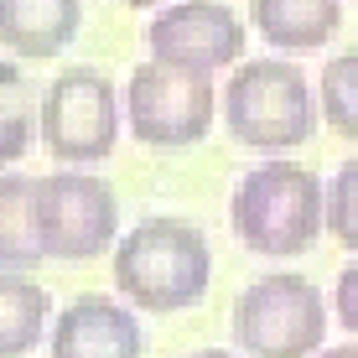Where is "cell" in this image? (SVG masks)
<instances>
[{"mask_svg":"<svg viewBox=\"0 0 358 358\" xmlns=\"http://www.w3.org/2000/svg\"><path fill=\"white\" fill-rule=\"evenodd\" d=\"M250 21L280 52H317L343 27V0H255Z\"/></svg>","mask_w":358,"mask_h":358,"instance_id":"cell-11","label":"cell"},{"mask_svg":"<svg viewBox=\"0 0 358 358\" xmlns=\"http://www.w3.org/2000/svg\"><path fill=\"white\" fill-rule=\"evenodd\" d=\"M224 120L229 135L250 151H291L317 125V104L306 78L280 57L239 63L224 89Z\"/></svg>","mask_w":358,"mask_h":358,"instance_id":"cell-3","label":"cell"},{"mask_svg":"<svg viewBox=\"0 0 358 358\" xmlns=\"http://www.w3.org/2000/svg\"><path fill=\"white\" fill-rule=\"evenodd\" d=\"M115 286L141 312H187L213 286V250L182 218H141L115 244Z\"/></svg>","mask_w":358,"mask_h":358,"instance_id":"cell-1","label":"cell"},{"mask_svg":"<svg viewBox=\"0 0 358 358\" xmlns=\"http://www.w3.org/2000/svg\"><path fill=\"white\" fill-rule=\"evenodd\" d=\"M338 322L348 332H358V260L338 275Z\"/></svg>","mask_w":358,"mask_h":358,"instance_id":"cell-17","label":"cell"},{"mask_svg":"<svg viewBox=\"0 0 358 358\" xmlns=\"http://www.w3.org/2000/svg\"><path fill=\"white\" fill-rule=\"evenodd\" d=\"M322 115L343 141H358V47L322 68Z\"/></svg>","mask_w":358,"mask_h":358,"instance_id":"cell-15","label":"cell"},{"mask_svg":"<svg viewBox=\"0 0 358 358\" xmlns=\"http://www.w3.org/2000/svg\"><path fill=\"white\" fill-rule=\"evenodd\" d=\"M83 0H0V42L27 63H47L78 36Z\"/></svg>","mask_w":358,"mask_h":358,"instance_id":"cell-10","label":"cell"},{"mask_svg":"<svg viewBox=\"0 0 358 358\" xmlns=\"http://www.w3.org/2000/svg\"><path fill=\"white\" fill-rule=\"evenodd\" d=\"M156 63L192 68V73H218L239 63L244 52V21L224 0H171L145 31Z\"/></svg>","mask_w":358,"mask_h":358,"instance_id":"cell-8","label":"cell"},{"mask_svg":"<svg viewBox=\"0 0 358 358\" xmlns=\"http://www.w3.org/2000/svg\"><path fill=\"white\" fill-rule=\"evenodd\" d=\"M36 229L52 260H94L120 239L115 187L94 171H47L36 177Z\"/></svg>","mask_w":358,"mask_h":358,"instance_id":"cell-7","label":"cell"},{"mask_svg":"<svg viewBox=\"0 0 358 358\" xmlns=\"http://www.w3.org/2000/svg\"><path fill=\"white\" fill-rule=\"evenodd\" d=\"M327 234L358 255V156L343 162L338 177L327 182Z\"/></svg>","mask_w":358,"mask_h":358,"instance_id":"cell-16","label":"cell"},{"mask_svg":"<svg viewBox=\"0 0 358 358\" xmlns=\"http://www.w3.org/2000/svg\"><path fill=\"white\" fill-rule=\"evenodd\" d=\"M192 358H229V353H218V348H208V353H192Z\"/></svg>","mask_w":358,"mask_h":358,"instance_id":"cell-19","label":"cell"},{"mask_svg":"<svg viewBox=\"0 0 358 358\" xmlns=\"http://www.w3.org/2000/svg\"><path fill=\"white\" fill-rule=\"evenodd\" d=\"M36 120H42L36 130H42L47 156L63 166H94L120 145V94L94 68L57 73L36 104Z\"/></svg>","mask_w":358,"mask_h":358,"instance_id":"cell-5","label":"cell"},{"mask_svg":"<svg viewBox=\"0 0 358 358\" xmlns=\"http://www.w3.org/2000/svg\"><path fill=\"white\" fill-rule=\"evenodd\" d=\"M47 291L21 270L0 275V358H27L47 332Z\"/></svg>","mask_w":358,"mask_h":358,"instance_id":"cell-13","label":"cell"},{"mask_svg":"<svg viewBox=\"0 0 358 358\" xmlns=\"http://www.w3.org/2000/svg\"><path fill=\"white\" fill-rule=\"evenodd\" d=\"M125 6H156V0H125Z\"/></svg>","mask_w":358,"mask_h":358,"instance_id":"cell-20","label":"cell"},{"mask_svg":"<svg viewBox=\"0 0 358 358\" xmlns=\"http://www.w3.org/2000/svg\"><path fill=\"white\" fill-rule=\"evenodd\" d=\"M47 260L36 229V177L0 171V270H31Z\"/></svg>","mask_w":358,"mask_h":358,"instance_id":"cell-12","label":"cell"},{"mask_svg":"<svg viewBox=\"0 0 358 358\" xmlns=\"http://www.w3.org/2000/svg\"><path fill=\"white\" fill-rule=\"evenodd\" d=\"M234 234L250 244L255 255H306L317 234L327 229V187L317 182L312 166L296 162H265L244 171L229 203Z\"/></svg>","mask_w":358,"mask_h":358,"instance_id":"cell-2","label":"cell"},{"mask_svg":"<svg viewBox=\"0 0 358 358\" xmlns=\"http://www.w3.org/2000/svg\"><path fill=\"white\" fill-rule=\"evenodd\" d=\"M42 120H31V94H27V78H21L16 68L0 63V171L16 166L21 156L31 151V135Z\"/></svg>","mask_w":358,"mask_h":358,"instance_id":"cell-14","label":"cell"},{"mask_svg":"<svg viewBox=\"0 0 358 358\" xmlns=\"http://www.w3.org/2000/svg\"><path fill=\"white\" fill-rule=\"evenodd\" d=\"M125 120L130 135L145 145H197L213 130V73L171 68V63H141L125 83Z\"/></svg>","mask_w":358,"mask_h":358,"instance_id":"cell-6","label":"cell"},{"mask_svg":"<svg viewBox=\"0 0 358 358\" xmlns=\"http://www.w3.org/2000/svg\"><path fill=\"white\" fill-rule=\"evenodd\" d=\"M322 358H358V343H343V348H327Z\"/></svg>","mask_w":358,"mask_h":358,"instance_id":"cell-18","label":"cell"},{"mask_svg":"<svg viewBox=\"0 0 358 358\" xmlns=\"http://www.w3.org/2000/svg\"><path fill=\"white\" fill-rule=\"evenodd\" d=\"M327 338V301L301 275H260L234 301V343L250 358H312Z\"/></svg>","mask_w":358,"mask_h":358,"instance_id":"cell-4","label":"cell"},{"mask_svg":"<svg viewBox=\"0 0 358 358\" xmlns=\"http://www.w3.org/2000/svg\"><path fill=\"white\" fill-rule=\"evenodd\" d=\"M52 358H141V322L109 296H78L52 327Z\"/></svg>","mask_w":358,"mask_h":358,"instance_id":"cell-9","label":"cell"}]
</instances>
